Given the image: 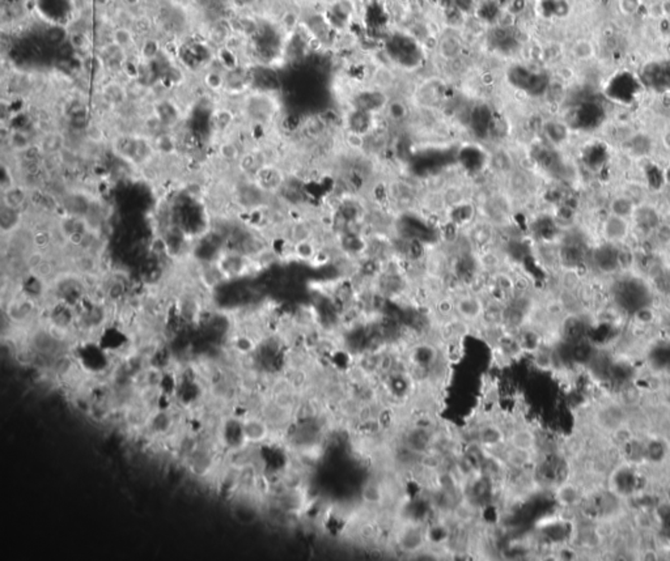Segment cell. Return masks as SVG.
Segmentation results:
<instances>
[{"instance_id": "16", "label": "cell", "mask_w": 670, "mask_h": 561, "mask_svg": "<svg viewBox=\"0 0 670 561\" xmlns=\"http://www.w3.org/2000/svg\"><path fill=\"white\" fill-rule=\"evenodd\" d=\"M386 107H388V114H389V117L393 120L398 122V120H403L407 117V109H406V105L402 101L388 102Z\"/></svg>"}, {"instance_id": "5", "label": "cell", "mask_w": 670, "mask_h": 561, "mask_svg": "<svg viewBox=\"0 0 670 561\" xmlns=\"http://www.w3.org/2000/svg\"><path fill=\"white\" fill-rule=\"evenodd\" d=\"M630 225L627 219L611 213L604 223V234L607 242H620L629 236Z\"/></svg>"}, {"instance_id": "8", "label": "cell", "mask_w": 670, "mask_h": 561, "mask_svg": "<svg viewBox=\"0 0 670 561\" xmlns=\"http://www.w3.org/2000/svg\"><path fill=\"white\" fill-rule=\"evenodd\" d=\"M8 143L13 152L26 153L33 148L32 138L24 130H12L8 135Z\"/></svg>"}, {"instance_id": "15", "label": "cell", "mask_w": 670, "mask_h": 561, "mask_svg": "<svg viewBox=\"0 0 670 561\" xmlns=\"http://www.w3.org/2000/svg\"><path fill=\"white\" fill-rule=\"evenodd\" d=\"M204 84L205 87L208 89H211L212 92H219L224 89V87L227 85V80H225L224 76L222 75L218 71H210V72L205 73L204 76Z\"/></svg>"}, {"instance_id": "3", "label": "cell", "mask_w": 670, "mask_h": 561, "mask_svg": "<svg viewBox=\"0 0 670 561\" xmlns=\"http://www.w3.org/2000/svg\"><path fill=\"white\" fill-rule=\"evenodd\" d=\"M272 428L262 415H247L240 421V436L243 444L261 445L271 437Z\"/></svg>"}, {"instance_id": "1", "label": "cell", "mask_w": 670, "mask_h": 561, "mask_svg": "<svg viewBox=\"0 0 670 561\" xmlns=\"http://www.w3.org/2000/svg\"><path fill=\"white\" fill-rule=\"evenodd\" d=\"M453 298H454L455 316L470 325L474 331L483 318L486 298L470 290H464L461 293L453 296Z\"/></svg>"}, {"instance_id": "11", "label": "cell", "mask_w": 670, "mask_h": 561, "mask_svg": "<svg viewBox=\"0 0 670 561\" xmlns=\"http://www.w3.org/2000/svg\"><path fill=\"white\" fill-rule=\"evenodd\" d=\"M634 211H635V204L633 199H630L629 196H618L611 202V213L616 216L627 219L633 216Z\"/></svg>"}, {"instance_id": "17", "label": "cell", "mask_w": 670, "mask_h": 561, "mask_svg": "<svg viewBox=\"0 0 670 561\" xmlns=\"http://www.w3.org/2000/svg\"><path fill=\"white\" fill-rule=\"evenodd\" d=\"M440 51H441V55L446 59H453V58L457 57V54H458V45L454 39L452 38H448L443 44L440 45Z\"/></svg>"}, {"instance_id": "7", "label": "cell", "mask_w": 670, "mask_h": 561, "mask_svg": "<svg viewBox=\"0 0 670 561\" xmlns=\"http://www.w3.org/2000/svg\"><path fill=\"white\" fill-rule=\"evenodd\" d=\"M559 259L560 262L567 267H576L584 259L581 246L575 242L564 243L559 250Z\"/></svg>"}, {"instance_id": "4", "label": "cell", "mask_w": 670, "mask_h": 561, "mask_svg": "<svg viewBox=\"0 0 670 561\" xmlns=\"http://www.w3.org/2000/svg\"><path fill=\"white\" fill-rule=\"evenodd\" d=\"M595 262L600 270L613 272L620 265V252L613 243H605L597 247L595 252Z\"/></svg>"}, {"instance_id": "18", "label": "cell", "mask_w": 670, "mask_h": 561, "mask_svg": "<svg viewBox=\"0 0 670 561\" xmlns=\"http://www.w3.org/2000/svg\"><path fill=\"white\" fill-rule=\"evenodd\" d=\"M68 42L72 45V48L75 50H80V49L87 48V45H88V38L86 35L82 34V33H71L70 37H68Z\"/></svg>"}, {"instance_id": "19", "label": "cell", "mask_w": 670, "mask_h": 561, "mask_svg": "<svg viewBox=\"0 0 670 561\" xmlns=\"http://www.w3.org/2000/svg\"><path fill=\"white\" fill-rule=\"evenodd\" d=\"M122 2H123V3L126 4V6H129V7H136V6H139L142 0H122Z\"/></svg>"}, {"instance_id": "14", "label": "cell", "mask_w": 670, "mask_h": 561, "mask_svg": "<svg viewBox=\"0 0 670 561\" xmlns=\"http://www.w3.org/2000/svg\"><path fill=\"white\" fill-rule=\"evenodd\" d=\"M160 53V42L156 38H147L140 46V54L144 60H153Z\"/></svg>"}, {"instance_id": "2", "label": "cell", "mask_w": 670, "mask_h": 561, "mask_svg": "<svg viewBox=\"0 0 670 561\" xmlns=\"http://www.w3.org/2000/svg\"><path fill=\"white\" fill-rule=\"evenodd\" d=\"M616 301L627 312H640L647 306L649 292L642 281L629 279L623 281L616 289Z\"/></svg>"}, {"instance_id": "6", "label": "cell", "mask_w": 670, "mask_h": 561, "mask_svg": "<svg viewBox=\"0 0 670 561\" xmlns=\"http://www.w3.org/2000/svg\"><path fill=\"white\" fill-rule=\"evenodd\" d=\"M634 218H635L638 227L640 229L645 230V232L656 230L661 225L660 214L657 213L656 209L649 207V205H640V207L635 208Z\"/></svg>"}, {"instance_id": "13", "label": "cell", "mask_w": 670, "mask_h": 561, "mask_svg": "<svg viewBox=\"0 0 670 561\" xmlns=\"http://www.w3.org/2000/svg\"><path fill=\"white\" fill-rule=\"evenodd\" d=\"M234 120V115L229 109H219L216 110L215 115H214V122H215V126L219 131H227L229 127L232 126V123Z\"/></svg>"}, {"instance_id": "9", "label": "cell", "mask_w": 670, "mask_h": 561, "mask_svg": "<svg viewBox=\"0 0 670 561\" xmlns=\"http://www.w3.org/2000/svg\"><path fill=\"white\" fill-rule=\"evenodd\" d=\"M64 147V136L57 131H50L44 136L38 144L39 152L46 155H55Z\"/></svg>"}, {"instance_id": "12", "label": "cell", "mask_w": 670, "mask_h": 561, "mask_svg": "<svg viewBox=\"0 0 670 561\" xmlns=\"http://www.w3.org/2000/svg\"><path fill=\"white\" fill-rule=\"evenodd\" d=\"M111 37H113V44L115 45V46H118L119 49L129 48L134 41L131 30L130 29L124 28V26H119V28L114 29Z\"/></svg>"}, {"instance_id": "10", "label": "cell", "mask_w": 670, "mask_h": 561, "mask_svg": "<svg viewBox=\"0 0 670 561\" xmlns=\"http://www.w3.org/2000/svg\"><path fill=\"white\" fill-rule=\"evenodd\" d=\"M218 153L220 160L227 162V164H233V162L237 164L241 155H242V151H241V148L236 143L232 142V140H227V142H223L222 144L219 145Z\"/></svg>"}]
</instances>
